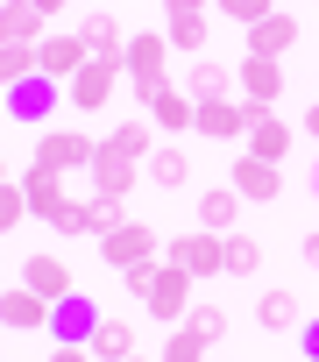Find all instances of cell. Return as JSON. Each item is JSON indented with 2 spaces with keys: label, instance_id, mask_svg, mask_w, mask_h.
<instances>
[{
  "label": "cell",
  "instance_id": "6da1fadb",
  "mask_svg": "<svg viewBox=\"0 0 319 362\" xmlns=\"http://www.w3.org/2000/svg\"><path fill=\"white\" fill-rule=\"evenodd\" d=\"M156 121H121L100 149H92V192H114V199H128V185H142V156L156 149V135H149Z\"/></svg>",
  "mask_w": 319,
  "mask_h": 362
},
{
  "label": "cell",
  "instance_id": "7a4b0ae2",
  "mask_svg": "<svg viewBox=\"0 0 319 362\" xmlns=\"http://www.w3.org/2000/svg\"><path fill=\"white\" fill-rule=\"evenodd\" d=\"M192 284H199L192 270H178L171 256H156V263H149V284H142V298H149V313H156V320H171V327H178V320L192 313Z\"/></svg>",
  "mask_w": 319,
  "mask_h": 362
},
{
  "label": "cell",
  "instance_id": "3957f363",
  "mask_svg": "<svg viewBox=\"0 0 319 362\" xmlns=\"http://www.w3.org/2000/svg\"><path fill=\"white\" fill-rule=\"evenodd\" d=\"M171 36H128V57H121V71H128V86L142 93V100H156L171 86Z\"/></svg>",
  "mask_w": 319,
  "mask_h": 362
},
{
  "label": "cell",
  "instance_id": "277c9868",
  "mask_svg": "<svg viewBox=\"0 0 319 362\" xmlns=\"http://www.w3.org/2000/svg\"><path fill=\"white\" fill-rule=\"evenodd\" d=\"M92 149H100V142H92L85 128H43V135H36V163H43V170H57V177L92 170Z\"/></svg>",
  "mask_w": 319,
  "mask_h": 362
},
{
  "label": "cell",
  "instance_id": "5b68a950",
  "mask_svg": "<svg viewBox=\"0 0 319 362\" xmlns=\"http://www.w3.org/2000/svg\"><path fill=\"white\" fill-rule=\"evenodd\" d=\"M100 256H107V270H135V263H156V256H164V242H156L149 221H121L114 235H100Z\"/></svg>",
  "mask_w": 319,
  "mask_h": 362
},
{
  "label": "cell",
  "instance_id": "8992f818",
  "mask_svg": "<svg viewBox=\"0 0 319 362\" xmlns=\"http://www.w3.org/2000/svg\"><path fill=\"white\" fill-rule=\"evenodd\" d=\"M164 256H171L178 270H192V277H227V235H213V228L164 242Z\"/></svg>",
  "mask_w": 319,
  "mask_h": 362
},
{
  "label": "cell",
  "instance_id": "52a82bcc",
  "mask_svg": "<svg viewBox=\"0 0 319 362\" xmlns=\"http://www.w3.org/2000/svg\"><path fill=\"white\" fill-rule=\"evenodd\" d=\"M114 86H121V64H100V57H85V64L71 71L64 100H71V114H100V107L114 100Z\"/></svg>",
  "mask_w": 319,
  "mask_h": 362
},
{
  "label": "cell",
  "instance_id": "ba28073f",
  "mask_svg": "<svg viewBox=\"0 0 319 362\" xmlns=\"http://www.w3.org/2000/svg\"><path fill=\"white\" fill-rule=\"evenodd\" d=\"M57 107H64V86H57V78H43V71H36V78H22V86H8V114H15L22 128H43Z\"/></svg>",
  "mask_w": 319,
  "mask_h": 362
},
{
  "label": "cell",
  "instance_id": "9c48e42d",
  "mask_svg": "<svg viewBox=\"0 0 319 362\" xmlns=\"http://www.w3.org/2000/svg\"><path fill=\"white\" fill-rule=\"evenodd\" d=\"M0 327L8 334H50V298L15 284V291H0Z\"/></svg>",
  "mask_w": 319,
  "mask_h": 362
},
{
  "label": "cell",
  "instance_id": "30bf717a",
  "mask_svg": "<svg viewBox=\"0 0 319 362\" xmlns=\"http://www.w3.org/2000/svg\"><path fill=\"white\" fill-rule=\"evenodd\" d=\"M85 64V43H78V29H50L43 43H36V71L43 78H57V86H71V71Z\"/></svg>",
  "mask_w": 319,
  "mask_h": 362
},
{
  "label": "cell",
  "instance_id": "8fae6325",
  "mask_svg": "<svg viewBox=\"0 0 319 362\" xmlns=\"http://www.w3.org/2000/svg\"><path fill=\"white\" fill-rule=\"evenodd\" d=\"M234 93H241V107H277V93H284V64H277V57H241Z\"/></svg>",
  "mask_w": 319,
  "mask_h": 362
},
{
  "label": "cell",
  "instance_id": "7c38bea8",
  "mask_svg": "<svg viewBox=\"0 0 319 362\" xmlns=\"http://www.w3.org/2000/svg\"><path fill=\"white\" fill-rule=\"evenodd\" d=\"M142 177H149V185H164V192H185V185H192V156H185V142H156V149L142 156Z\"/></svg>",
  "mask_w": 319,
  "mask_h": 362
},
{
  "label": "cell",
  "instance_id": "4fadbf2b",
  "mask_svg": "<svg viewBox=\"0 0 319 362\" xmlns=\"http://www.w3.org/2000/svg\"><path fill=\"white\" fill-rule=\"evenodd\" d=\"M192 128L213 135V142H248V107L241 100H199V121Z\"/></svg>",
  "mask_w": 319,
  "mask_h": 362
},
{
  "label": "cell",
  "instance_id": "5bb4252c",
  "mask_svg": "<svg viewBox=\"0 0 319 362\" xmlns=\"http://www.w3.org/2000/svg\"><path fill=\"white\" fill-rule=\"evenodd\" d=\"M291 142H298V135H291V128H284L270 107H248V156H263V163H284V156H291Z\"/></svg>",
  "mask_w": 319,
  "mask_h": 362
},
{
  "label": "cell",
  "instance_id": "9a60e30c",
  "mask_svg": "<svg viewBox=\"0 0 319 362\" xmlns=\"http://www.w3.org/2000/svg\"><path fill=\"white\" fill-rule=\"evenodd\" d=\"M50 36V15H36V0H0V43H43Z\"/></svg>",
  "mask_w": 319,
  "mask_h": 362
},
{
  "label": "cell",
  "instance_id": "2e32d148",
  "mask_svg": "<svg viewBox=\"0 0 319 362\" xmlns=\"http://www.w3.org/2000/svg\"><path fill=\"white\" fill-rule=\"evenodd\" d=\"M298 50V15H263L255 29H248V57H291Z\"/></svg>",
  "mask_w": 319,
  "mask_h": 362
},
{
  "label": "cell",
  "instance_id": "e0dca14e",
  "mask_svg": "<svg viewBox=\"0 0 319 362\" xmlns=\"http://www.w3.org/2000/svg\"><path fill=\"white\" fill-rule=\"evenodd\" d=\"M92 327H100L92 298H78V291H71V298H57V305H50V334H57V341L85 348V341H92Z\"/></svg>",
  "mask_w": 319,
  "mask_h": 362
},
{
  "label": "cell",
  "instance_id": "ac0fdd59",
  "mask_svg": "<svg viewBox=\"0 0 319 362\" xmlns=\"http://www.w3.org/2000/svg\"><path fill=\"white\" fill-rule=\"evenodd\" d=\"M227 185H234L241 199H255V206H270V199L284 192V177H277V163H263V156H248V149H241V163H234V177H227Z\"/></svg>",
  "mask_w": 319,
  "mask_h": 362
},
{
  "label": "cell",
  "instance_id": "d6986e66",
  "mask_svg": "<svg viewBox=\"0 0 319 362\" xmlns=\"http://www.w3.org/2000/svg\"><path fill=\"white\" fill-rule=\"evenodd\" d=\"M78 43H85V57H100V64H121V57H128V36H121L114 15H85V22H78Z\"/></svg>",
  "mask_w": 319,
  "mask_h": 362
},
{
  "label": "cell",
  "instance_id": "ffe728a7",
  "mask_svg": "<svg viewBox=\"0 0 319 362\" xmlns=\"http://www.w3.org/2000/svg\"><path fill=\"white\" fill-rule=\"evenodd\" d=\"M149 121L164 128V135H185V128L199 121V100H192V93H178V86H164V93L149 100Z\"/></svg>",
  "mask_w": 319,
  "mask_h": 362
},
{
  "label": "cell",
  "instance_id": "44dd1931",
  "mask_svg": "<svg viewBox=\"0 0 319 362\" xmlns=\"http://www.w3.org/2000/svg\"><path fill=\"white\" fill-rule=\"evenodd\" d=\"M22 284H29V291H43V298L57 305V298H71V263H64V256H29Z\"/></svg>",
  "mask_w": 319,
  "mask_h": 362
},
{
  "label": "cell",
  "instance_id": "7402d4cb",
  "mask_svg": "<svg viewBox=\"0 0 319 362\" xmlns=\"http://www.w3.org/2000/svg\"><path fill=\"white\" fill-rule=\"evenodd\" d=\"M234 221H241V192H234V185H213V192H199V228H213V235H234Z\"/></svg>",
  "mask_w": 319,
  "mask_h": 362
},
{
  "label": "cell",
  "instance_id": "603a6c76",
  "mask_svg": "<svg viewBox=\"0 0 319 362\" xmlns=\"http://www.w3.org/2000/svg\"><path fill=\"white\" fill-rule=\"evenodd\" d=\"M85 348H92V362H128V355H135V327L100 313V327H92V341H85Z\"/></svg>",
  "mask_w": 319,
  "mask_h": 362
},
{
  "label": "cell",
  "instance_id": "cb8c5ba5",
  "mask_svg": "<svg viewBox=\"0 0 319 362\" xmlns=\"http://www.w3.org/2000/svg\"><path fill=\"white\" fill-rule=\"evenodd\" d=\"M185 93H192V100H234V71L213 64V57H199V64L185 71Z\"/></svg>",
  "mask_w": 319,
  "mask_h": 362
},
{
  "label": "cell",
  "instance_id": "d4e9b609",
  "mask_svg": "<svg viewBox=\"0 0 319 362\" xmlns=\"http://www.w3.org/2000/svg\"><path fill=\"white\" fill-rule=\"evenodd\" d=\"M255 320H263L270 334H291V327H298V298H291V291H263V305H255Z\"/></svg>",
  "mask_w": 319,
  "mask_h": 362
},
{
  "label": "cell",
  "instance_id": "484cf974",
  "mask_svg": "<svg viewBox=\"0 0 319 362\" xmlns=\"http://www.w3.org/2000/svg\"><path fill=\"white\" fill-rule=\"evenodd\" d=\"M22 78H36V50L29 43H0V93L22 86Z\"/></svg>",
  "mask_w": 319,
  "mask_h": 362
},
{
  "label": "cell",
  "instance_id": "4316f807",
  "mask_svg": "<svg viewBox=\"0 0 319 362\" xmlns=\"http://www.w3.org/2000/svg\"><path fill=\"white\" fill-rule=\"evenodd\" d=\"M164 36H171V50H185V57H206V15H178Z\"/></svg>",
  "mask_w": 319,
  "mask_h": 362
},
{
  "label": "cell",
  "instance_id": "83f0119b",
  "mask_svg": "<svg viewBox=\"0 0 319 362\" xmlns=\"http://www.w3.org/2000/svg\"><path fill=\"white\" fill-rule=\"evenodd\" d=\"M78 214H85V235H114V228H121V199H114V192H92Z\"/></svg>",
  "mask_w": 319,
  "mask_h": 362
},
{
  "label": "cell",
  "instance_id": "f1b7e54d",
  "mask_svg": "<svg viewBox=\"0 0 319 362\" xmlns=\"http://www.w3.org/2000/svg\"><path fill=\"white\" fill-rule=\"evenodd\" d=\"M263 270V242L255 235H227V277H255Z\"/></svg>",
  "mask_w": 319,
  "mask_h": 362
},
{
  "label": "cell",
  "instance_id": "f546056e",
  "mask_svg": "<svg viewBox=\"0 0 319 362\" xmlns=\"http://www.w3.org/2000/svg\"><path fill=\"white\" fill-rule=\"evenodd\" d=\"M164 362H206V341L178 320V327H171V341H164Z\"/></svg>",
  "mask_w": 319,
  "mask_h": 362
},
{
  "label": "cell",
  "instance_id": "4dcf8cb0",
  "mask_svg": "<svg viewBox=\"0 0 319 362\" xmlns=\"http://www.w3.org/2000/svg\"><path fill=\"white\" fill-rule=\"evenodd\" d=\"M185 327H192V334H199V341L213 348V341L227 334V313H220V305H192V313H185Z\"/></svg>",
  "mask_w": 319,
  "mask_h": 362
},
{
  "label": "cell",
  "instance_id": "1f68e13d",
  "mask_svg": "<svg viewBox=\"0 0 319 362\" xmlns=\"http://www.w3.org/2000/svg\"><path fill=\"white\" fill-rule=\"evenodd\" d=\"M22 221H29V192L22 185H0V235H15Z\"/></svg>",
  "mask_w": 319,
  "mask_h": 362
},
{
  "label": "cell",
  "instance_id": "d6a6232c",
  "mask_svg": "<svg viewBox=\"0 0 319 362\" xmlns=\"http://www.w3.org/2000/svg\"><path fill=\"white\" fill-rule=\"evenodd\" d=\"M213 8H220V15H234L241 29H255L263 15H277V0H213Z\"/></svg>",
  "mask_w": 319,
  "mask_h": 362
},
{
  "label": "cell",
  "instance_id": "836d02e7",
  "mask_svg": "<svg viewBox=\"0 0 319 362\" xmlns=\"http://www.w3.org/2000/svg\"><path fill=\"white\" fill-rule=\"evenodd\" d=\"M298 355L319 362V320H298Z\"/></svg>",
  "mask_w": 319,
  "mask_h": 362
},
{
  "label": "cell",
  "instance_id": "e575fe53",
  "mask_svg": "<svg viewBox=\"0 0 319 362\" xmlns=\"http://www.w3.org/2000/svg\"><path fill=\"white\" fill-rule=\"evenodd\" d=\"M206 8H213V0H164V15H171V22H178V15H206Z\"/></svg>",
  "mask_w": 319,
  "mask_h": 362
},
{
  "label": "cell",
  "instance_id": "d590c367",
  "mask_svg": "<svg viewBox=\"0 0 319 362\" xmlns=\"http://www.w3.org/2000/svg\"><path fill=\"white\" fill-rule=\"evenodd\" d=\"M50 362H92V348H71V341H57V348H50Z\"/></svg>",
  "mask_w": 319,
  "mask_h": 362
},
{
  "label": "cell",
  "instance_id": "8d00e7d4",
  "mask_svg": "<svg viewBox=\"0 0 319 362\" xmlns=\"http://www.w3.org/2000/svg\"><path fill=\"white\" fill-rule=\"evenodd\" d=\"M298 249H305V263H312V270H319V235H305V242H298Z\"/></svg>",
  "mask_w": 319,
  "mask_h": 362
},
{
  "label": "cell",
  "instance_id": "74e56055",
  "mask_svg": "<svg viewBox=\"0 0 319 362\" xmlns=\"http://www.w3.org/2000/svg\"><path fill=\"white\" fill-rule=\"evenodd\" d=\"M71 8V0H36V15H64Z\"/></svg>",
  "mask_w": 319,
  "mask_h": 362
},
{
  "label": "cell",
  "instance_id": "f35d334b",
  "mask_svg": "<svg viewBox=\"0 0 319 362\" xmlns=\"http://www.w3.org/2000/svg\"><path fill=\"white\" fill-rule=\"evenodd\" d=\"M305 128H312V142H319V100H312V114H305Z\"/></svg>",
  "mask_w": 319,
  "mask_h": 362
},
{
  "label": "cell",
  "instance_id": "ab89813d",
  "mask_svg": "<svg viewBox=\"0 0 319 362\" xmlns=\"http://www.w3.org/2000/svg\"><path fill=\"white\" fill-rule=\"evenodd\" d=\"M128 362H164V355H128Z\"/></svg>",
  "mask_w": 319,
  "mask_h": 362
},
{
  "label": "cell",
  "instance_id": "60d3db41",
  "mask_svg": "<svg viewBox=\"0 0 319 362\" xmlns=\"http://www.w3.org/2000/svg\"><path fill=\"white\" fill-rule=\"evenodd\" d=\"M0 185H8V156H0Z\"/></svg>",
  "mask_w": 319,
  "mask_h": 362
}]
</instances>
